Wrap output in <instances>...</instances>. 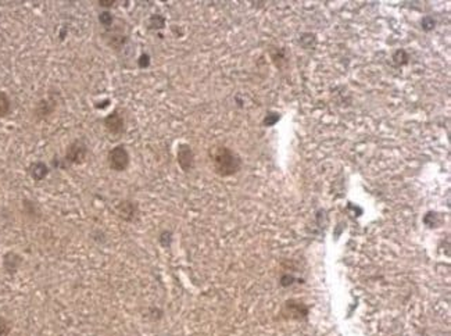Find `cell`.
<instances>
[{
  "label": "cell",
  "mask_w": 451,
  "mask_h": 336,
  "mask_svg": "<svg viewBox=\"0 0 451 336\" xmlns=\"http://www.w3.org/2000/svg\"><path fill=\"white\" fill-rule=\"evenodd\" d=\"M99 21L102 22L104 27H110L111 24H113V15L107 11H104L99 15Z\"/></svg>",
  "instance_id": "obj_11"
},
{
  "label": "cell",
  "mask_w": 451,
  "mask_h": 336,
  "mask_svg": "<svg viewBox=\"0 0 451 336\" xmlns=\"http://www.w3.org/2000/svg\"><path fill=\"white\" fill-rule=\"evenodd\" d=\"M422 25H424L425 29H432V28L435 27V21H433V18H429V17H428V18H425V20L422 21Z\"/></svg>",
  "instance_id": "obj_15"
},
{
  "label": "cell",
  "mask_w": 451,
  "mask_h": 336,
  "mask_svg": "<svg viewBox=\"0 0 451 336\" xmlns=\"http://www.w3.org/2000/svg\"><path fill=\"white\" fill-rule=\"evenodd\" d=\"M29 174H31V177L35 181H42V179L46 178V175L49 174L48 165L45 164V163H42V161L32 163L31 167H29Z\"/></svg>",
  "instance_id": "obj_7"
},
{
  "label": "cell",
  "mask_w": 451,
  "mask_h": 336,
  "mask_svg": "<svg viewBox=\"0 0 451 336\" xmlns=\"http://www.w3.org/2000/svg\"><path fill=\"white\" fill-rule=\"evenodd\" d=\"M211 160L214 171L221 177H231L239 171L242 167V160L239 156L226 146H218L212 149Z\"/></svg>",
  "instance_id": "obj_1"
},
{
  "label": "cell",
  "mask_w": 451,
  "mask_h": 336,
  "mask_svg": "<svg viewBox=\"0 0 451 336\" xmlns=\"http://www.w3.org/2000/svg\"><path fill=\"white\" fill-rule=\"evenodd\" d=\"M99 3H100V6H103V7H110V6H113V3H114V1H99Z\"/></svg>",
  "instance_id": "obj_16"
},
{
  "label": "cell",
  "mask_w": 451,
  "mask_h": 336,
  "mask_svg": "<svg viewBox=\"0 0 451 336\" xmlns=\"http://www.w3.org/2000/svg\"><path fill=\"white\" fill-rule=\"evenodd\" d=\"M109 164L114 171H125L129 165V153L124 146H116L109 153Z\"/></svg>",
  "instance_id": "obj_2"
},
{
  "label": "cell",
  "mask_w": 451,
  "mask_h": 336,
  "mask_svg": "<svg viewBox=\"0 0 451 336\" xmlns=\"http://www.w3.org/2000/svg\"><path fill=\"white\" fill-rule=\"evenodd\" d=\"M8 332H10V327H8L7 321L0 318V336H6Z\"/></svg>",
  "instance_id": "obj_13"
},
{
  "label": "cell",
  "mask_w": 451,
  "mask_h": 336,
  "mask_svg": "<svg viewBox=\"0 0 451 336\" xmlns=\"http://www.w3.org/2000/svg\"><path fill=\"white\" fill-rule=\"evenodd\" d=\"M10 99L4 92H0V117H6L10 113Z\"/></svg>",
  "instance_id": "obj_9"
},
{
  "label": "cell",
  "mask_w": 451,
  "mask_h": 336,
  "mask_svg": "<svg viewBox=\"0 0 451 336\" xmlns=\"http://www.w3.org/2000/svg\"><path fill=\"white\" fill-rule=\"evenodd\" d=\"M118 213L120 217L125 221H132L136 217L137 213V206L132 202H123L120 206H118Z\"/></svg>",
  "instance_id": "obj_6"
},
{
  "label": "cell",
  "mask_w": 451,
  "mask_h": 336,
  "mask_svg": "<svg viewBox=\"0 0 451 336\" xmlns=\"http://www.w3.org/2000/svg\"><path fill=\"white\" fill-rule=\"evenodd\" d=\"M278 121H279V114H278V113H269V114L265 117L264 124H265L267 127H272L273 124L278 123Z\"/></svg>",
  "instance_id": "obj_12"
},
{
  "label": "cell",
  "mask_w": 451,
  "mask_h": 336,
  "mask_svg": "<svg viewBox=\"0 0 451 336\" xmlns=\"http://www.w3.org/2000/svg\"><path fill=\"white\" fill-rule=\"evenodd\" d=\"M55 106L56 104L53 100L45 99V100H42L41 103L38 104V107H36L35 113H36V116L41 117V118H43V117H48L52 111L55 110Z\"/></svg>",
  "instance_id": "obj_8"
},
{
  "label": "cell",
  "mask_w": 451,
  "mask_h": 336,
  "mask_svg": "<svg viewBox=\"0 0 451 336\" xmlns=\"http://www.w3.org/2000/svg\"><path fill=\"white\" fill-rule=\"evenodd\" d=\"M86 154H88L86 144L83 143L82 140H75L74 143L69 144V147L67 149L64 161H67L68 164H81L86 158Z\"/></svg>",
  "instance_id": "obj_3"
},
{
  "label": "cell",
  "mask_w": 451,
  "mask_h": 336,
  "mask_svg": "<svg viewBox=\"0 0 451 336\" xmlns=\"http://www.w3.org/2000/svg\"><path fill=\"white\" fill-rule=\"evenodd\" d=\"M164 25L165 18L164 17H161V15H158V14L151 15L150 20H149V28H151V29H163Z\"/></svg>",
  "instance_id": "obj_10"
},
{
  "label": "cell",
  "mask_w": 451,
  "mask_h": 336,
  "mask_svg": "<svg viewBox=\"0 0 451 336\" xmlns=\"http://www.w3.org/2000/svg\"><path fill=\"white\" fill-rule=\"evenodd\" d=\"M177 158H178L179 167L185 172L191 171L192 168H193V165H194V153H193L189 144H181L179 146Z\"/></svg>",
  "instance_id": "obj_5"
},
{
  "label": "cell",
  "mask_w": 451,
  "mask_h": 336,
  "mask_svg": "<svg viewBox=\"0 0 451 336\" xmlns=\"http://www.w3.org/2000/svg\"><path fill=\"white\" fill-rule=\"evenodd\" d=\"M149 64H150V57L147 55H142L139 57V67L140 68H146V67H149Z\"/></svg>",
  "instance_id": "obj_14"
},
{
  "label": "cell",
  "mask_w": 451,
  "mask_h": 336,
  "mask_svg": "<svg viewBox=\"0 0 451 336\" xmlns=\"http://www.w3.org/2000/svg\"><path fill=\"white\" fill-rule=\"evenodd\" d=\"M104 125H106L107 131H109L113 136H121L124 134V130H125L124 118L118 111H114V113H111L110 116L106 117Z\"/></svg>",
  "instance_id": "obj_4"
}]
</instances>
